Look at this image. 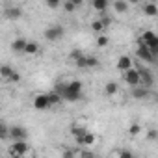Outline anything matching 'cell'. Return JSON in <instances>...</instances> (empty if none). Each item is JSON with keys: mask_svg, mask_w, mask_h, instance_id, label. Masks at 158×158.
I'll return each mask as SVG.
<instances>
[{"mask_svg": "<svg viewBox=\"0 0 158 158\" xmlns=\"http://www.w3.org/2000/svg\"><path fill=\"white\" fill-rule=\"evenodd\" d=\"M52 104H50V99H48V93H39L34 97V108L35 110H48Z\"/></svg>", "mask_w": 158, "mask_h": 158, "instance_id": "6", "label": "cell"}, {"mask_svg": "<svg viewBox=\"0 0 158 158\" xmlns=\"http://www.w3.org/2000/svg\"><path fill=\"white\" fill-rule=\"evenodd\" d=\"M63 10H65L67 13H73V11L76 10V6L71 2V0H65V2H63Z\"/></svg>", "mask_w": 158, "mask_h": 158, "instance_id": "30", "label": "cell"}, {"mask_svg": "<svg viewBox=\"0 0 158 158\" xmlns=\"http://www.w3.org/2000/svg\"><path fill=\"white\" fill-rule=\"evenodd\" d=\"M128 2H130V4H136V2H139V0H128Z\"/></svg>", "mask_w": 158, "mask_h": 158, "instance_id": "37", "label": "cell"}, {"mask_svg": "<svg viewBox=\"0 0 158 158\" xmlns=\"http://www.w3.org/2000/svg\"><path fill=\"white\" fill-rule=\"evenodd\" d=\"M134 54H136L138 60H141V61H145V63H154V61H156V56L152 54V50H151L139 37H138V48H136Z\"/></svg>", "mask_w": 158, "mask_h": 158, "instance_id": "2", "label": "cell"}, {"mask_svg": "<svg viewBox=\"0 0 158 158\" xmlns=\"http://www.w3.org/2000/svg\"><path fill=\"white\" fill-rule=\"evenodd\" d=\"M104 93H106L108 97H114V95H117V93H119V84H117L115 80H110V82H106V86H104Z\"/></svg>", "mask_w": 158, "mask_h": 158, "instance_id": "14", "label": "cell"}, {"mask_svg": "<svg viewBox=\"0 0 158 158\" xmlns=\"http://www.w3.org/2000/svg\"><path fill=\"white\" fill-rule=\"evenodd\" d=\"M28 152H30V145L26 143V139H17L10 147V154L11 156H26Z\"/></svg>", "mask_w": 158, "mask_h": 158, "instance_id": "4", "label": "cell"}, {"mask_svg": "<svg viewBox=\"0 0 158 158\" xmlns=\"http://www.w3.org/2000/svg\"><path fill=\"white\" fill-rule=\"evenodd\" d=\"M71 2H73L76 8H78V6H82V4H84V0H71Z\"/></svg>", "mask_w": 158, "mask_h": 158, "instance_id": "35", "label": "cell"}, {"mask_svg": "<svg viewBox=\"0 0 158 158\" xmlns=\"http://www.w3.org/2000/svg\"><path fill=\"white\" fill-rule=\"evenodd\" d=\"M0 138H2V139H6V138H10V128L2 123V125H0Z\"/></svg>", "mask_w": 158, "mask_h": 158, "instance_id": "31", "label": "cell"}, {"mask_svg": "<svg viewBox=\"0 0 158 158\" xmlns=\"http://www.w3.org/2000/svg\"><path fill=\"white\" fill-rule=\"evenodd\" d=\"M147 139L149 141H158V128H149L147 130Z\"/></svg>", "mask_w": 158, "mask_h": 158, "instance_id": "27", "label": "cell"}, {"mask_svg": "<svg viewBox=\"0 0 158 158\" xmlns=\"http://www.w3.org/2000/svg\"><path fill=\"white\" fill-rule=\"evenodd\" d=\"M91 6L99 11V13H106L108 6H110V0H91Z\"/></svg>", "mask_w": 158, "mask_h": 158, "instance_id": "15", "label": "cell"}, {"mask_svg": "<svg viewBox=\"0 0 158 158\" xmlns=\"http://www.w3.org/2000/svg\"><path fill=\"white\" fill-rule=\"evenodd\" d=\"M99 65H101L99 58H97V56H89V54H88V69H97Z\"/></svg>", "mask_w": 158, "mask_h": 158, "instance_id": "25", "label": "cell"}, {"mask_svg": "<svg viewBox=\"0 0 158 158\" xmlns=\"http://www.w3.org/2000/svg\"><path fill=\"white\" fill-rule=\"evenodd\" d=\"M139 39H141L149 48L158 47V34H154V32H151V30H145V32L139 35Z\"/></svg>", "mask_w": 158, "mask_h": 158, "instance_id": "8", "label": "cell"}, {"mask_svg": "<svg viewBox=\"0 0 158 158\" xmlns=\"http://www.w3.org/2000/svg\"><path fill=\"white\" fill-rule=\"evenodd\" d=\"M123 78H125V82H127L130 88H134V86H139V84H141V76H139L138 67H132V69L125 71V73H123Z\"/></svg>", "mask_w": 158, "mask_h": 158, "instance_id": "5", "label": "cell"}, {"mask_svg": "<svg viewBox=\"0 0 158 158\" xmlns=\"http://www.w3.org/2000/svg\"><path fill=\"white\" fill-rule=\"evenodd\" d=\"M63 34H65V28H63L61 24H54V26H48V28L45 30V39L50 41V43H54V41L61 39Z\"/></svg>", "mask_w": 158, "mask_h": 158, "instance_id": "3", "label": "cell"}, {"mask_svg": "<svg viewBox=\"0 0 158 158\" xmlns=\"http://www.w3.org/2000/svg\"><path fill=\"white\" fill-rule=\"evenodd\" d=\"M138 71H139V76H141V86L151 88V86L154 84V76H152V73H151L147 67H143V65H139Z\"/></svg>", "mask_w": 158, "mask_h": 158, "instance_id": "7", "label": "cell"}, {"mask_svg": "<svg viewBox=\"0 0 158 158\" xmlns=\"http://www.w3.org/2000/svg\"><path fill=\"white\" fill-rule=\"evenodd\" d=\"M104 28H106V23H104L102 19H97V21H93V23H91V30H93V32H97V34L104 32Z\"/></svg>", "mask_w": 158, "mask_h": 158, "instance_id": "20", "label": "cell"}, {"mask_svg": "<svg viewBox=\"0 0 158 158\" xmlns=\"http://www.w3.org/2000/svg\"><path fill=\"white\" fill-rule=\"evenodd\" d=\"M95 139H97V138H95V134H91V132L88 130L82 138H76V143L80 145V147H89V145H93V143H95Z\"/></svg>", "mask_w": 158, "mask_h": 158, "instance_id": "12", "label": "cell"}, {"mask_svg": "<svg viewBox=\"0 0 158 158\" xmlns=\"http://www.w3.org/2000/svg\"><path fill=\"white\" fill-rule=\"evenodd\" d=\"M112 156H119V158H132V152L127 151V149H119V151H114Z\"/></svg>", "mask_w": 158, "mask_h": 158, "instance_id": "26", "label": "cell"}, {"mask_svg": "<svg viewBox=\"0 0 158 158\" xmlns=\"http://www.w3.org/2000/svg\"><path fill=\"white\" fill-rule=\"evenodd\" d=\"M108 43H110L108 35H99V37H97V47H99V48H104Z\"/></svg>", "mask_w": 158, "mask_h": 158, "instance_id": "28", "label": "cell"}, {"mask_svg": "<svg viewBox=\"0 0 158 158\" xmlns=\"http://www.w3.org/2000/svg\"><path fill=\"white\" fill-rule=\"evenodd\" d=\"M74 65H76V69H88V54H82L80 58H78L76 61H74Z\"/></svg>", "mask_w": 158, "mask_h": 158, "instance_id": "22", "label": "cell"}, {"mask_svg": "<svg viewBox=\"0 0 158 158\" xmlns=\"http://www.w3.org/2000/svg\"><path fill=\"white\" fill-rule=\"evenodd\" d=\"M37 52H39V45H37L35 41H28V43H26V48H24V54L34 56V54H37Z\"/></svg>", "mask_w": 158, "mask_h": 158, "instance_id": "19", "label": "cell"}, {"mask_svg": "<svg viewBox=\"0 0 158 158\" xmlns=\"http://www.w3.org/2000/svg\"><path fill=\"white\" fill-rule=\"evenodd\" d=\"M15 69H11L10 65H2V67H0V76H2L4 78V80H8V78L11 76V73H13Z\"/></svg>", "mask_w": 158, "mask_h": 158, "instance_id": "24", "label": "cell"}, {"mask_svg": "<svg viewBox=\"0 0 158 158\" xmlns=\"http://www.w3.org/2000/svg\"><path fill=\"white\" fill-rule=\"evenodd\" d=\"M151 50H152V54H154V56H156V58H158V47H152V48H151Z\"/></svg>", "mask_w": 158, "mask_h": 158, "instance_id": "36", "label": "cell"}, {"mask_svg": "<svg viewBox=\"0 0 158 158\" xmlns=\"http://www.w3.org/2000/svg\"><path fill=\"white\" fill-rule=\"evenodd\" d=\"M151 88H147V86H134L132 88V91H130V95H132V99H136V101H143V99H147L149 97V91Z\"/></svg>", "mask_w": 158, "mask_h": 158, "instance_id": "9", "label": "cell"}, {"mask_svg": "<svg viewBox=\"0 0 158 158\" xmlns=\"http://www.w3.org/2000/svg\"><path fill=\"white\" fill-rule=\"evenodd\" d=\"M54 89L63 97V101H69V102H76L82 99V82L80 80H71L69 84L58 82Z\"/></svg>", "mask_w": 158, "mask_h": 158, "instance_id": "1", "label": "cell"}, {"mask_svg": "<svg viewBox=\"0 0 158 158\" xmlns=\"http://www.w3.org/2000/svg\"><path fill=\"white\" fill-rule=\"evenodd\" d=\"M82 54H84L82 50H73V52L69 54V60H71V61H76V60H78V58H80Z\"/></svg>", "mask_w": 158, "mask_h": 158, "instance_id": "32", "label": "cell"}, {"mask_svg": "<svg viewBox=\"0 0 158 158\" xmlns=\"http://www.w3.org/2000/svg\"><path fill=\"white\" fill-rule=\"evenodd\" d=\"M48 99H50V104H52V106H56V104H61V102H63V97H61L56 89L48 93Z\"/></svg>", "mask_w": 158, "mask_h": 158, "instance_id": "21", "label": "cell"}, {"mask_svg": "<svg viewBox=\"0 0 158 158\" xmlns=\"http://www.w3.org/2000/svg\"><path fill=\"white\" fill-rule=\"evenodd\" d=\"M10 138H11L13 141H17V139H26V138H28V130H26L24 127H21V125H15V127L10 128Z\"/></svg>", "mask_w": 158, "mask_h": 158, "instance_id": "10", "label": "cell"}, {"mask_svg": "<svg viewBox=\"0 0 158 158\" xmlns=\"http://www.w3.org/2000/svg\"><path fill=\"white\" fill-rule=\"evenodd\" d=\"M143 13H145L147 17H154V15H158V6L152 4V2H149V4L143 6Z\"/></svg>", "mask_w": 158, "mask_h": 158, "instance_id": "18", "label": "cell"}, {"mask_svg": "<svg viewBox=\"0 0 158 158\" xmlns=\"http://www.w3.org/2000/svg\"><path fill=\"white\" fill-rule=\"evenodd\" d=\"M6 17H8V19H11V21H17V19H21V17H23V10H21V8H17V6H13V8H10V10L6 11Z\"/></svg>", "mask_w": 158, "mask_h": 158, "instance_id": "17", "label": "cell"}, {"mask_svg": "<svg viewBox=\"0 0 158 158\" xmlns=\"http://www.w3.org/2000/svg\"><path fill=\"white\" fill-rule=\"evenodd\" d=\"M48 8H60V4H63V0H45Z\"/></svg>", "mask_w": 158, "mask_h": 158, "instance_id": "33", "label": "cell"}, {"mask_svg": "<svg viewBox=\"0 0 158 158\" xmlns=\"http://www.w3.org/2000/svg\"><path fill=\"white\" fill-rule=\"evenodd\" d=\"M26 43H28V41H26L24 37H17V39H15V41L11 43V48H13V50H15L17 54H24V48H26Z\"/></svg>", "mask_w": 158, "mask_h": 158, "instance_id": "13", "label": "cell"}, {"mask_svg": "<svg viewBox=\"0 0 158 158\" xmlns=\"http://www.w3.org/2000/svg\"><path fill=\"white\" fill-rule=\"evenodd\" d=\"M86 132H88V128H84V127H71V136H74V139L82 138Z\"/></svg>", "mask_w": 158, "mask_h": 158, "instance_id": "23", "label": "cell"}, {"mask_svg": "<svg viewBox=\"0 0 158 158\" xmlns=\"http://www.w3.org/2000/svg\"><path fill=\"white\" fill-rule=\"evenodd\" d=\"M115 65H117V69H119V71H123V73H125V71H128V69H132V67H134V61H132V58H130V56L123 54V56H119V60H117V63H115Z\"/></svg>", "mask_w": 158, "mask_h": 158, "instance_id": "11", "label": "cell"}, {"mask_svg": "<svg viewBox=\"0 0 158 158\" xmlns=\"http://www.w3.org/2000/svg\"><path fill=\"white\" fill-rule=\"evenodd\" d=\"M19 80H21V74H19L17 71H13V73H11V76L8 78V82H15V84H17Z\"/></svg>", "mask_w": 158, "mask_h": 158, "instance_id": "34", "label": "cell"}, {"mask_svg": "<svg viewBox=\"0 0 158 158\" xmlns=\"http://www.w3.org/2000/svg\"><path fill=\"white\" fill-rule=\"evenodd\" d=\"M139 132H141V127H139L138 123H132V125L128 127V134H130V136H138Z\"/></svg>", "mask_w": 158, "mask_h": 158, "instance_id": "29", "label": "cell"}, {"mask_svg": "<svg viewBox=\"0 0 158 158\" xmlns=\"http://www.w3.org/2000/svg\"><path fill=\"white\" fill-rule=\"evenodd\" d=\"M128 0H115L114 2V10L117 11V13H127L128 11Z\"/></svg>", "mask_w": 158, "mask_h": 158, "instance_id": "16", "label": "cell"}]
</instances>
